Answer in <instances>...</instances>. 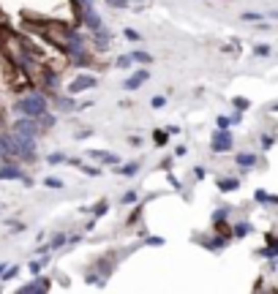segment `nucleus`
I'll use <instances>...</instances> for the list:
<instances>
[{
	"mask_svg": "<svg viewBox=\"0 0 278 294\" xmlns=\"http://www.w3.org/2000/svg\"><path fill=\"white\" fill-rule=\"evenodd\" d=\"M46 109H49V98H46L44 90H30L25 95H19L17 104H14V112L22 117H41Z\"/></svg>",
	"mask_w": 278,
	"mask_h": 294,
	"instance_id": "nucleus-1",
	"label": "nucleus"
},
{
	"mask_svg": "<svg viewBox=\"0 0 278 294\" xmlns=\"http://www.w3.org/2000/svg\"><path fill=\"white\" fill-rule=\"evenodd\" d=\"M11 131L17 133V137H33L38 139V133H41V125H38L36 117H17V120L11 123Z\"/></svg>",
	"mask_w": 278,
	"mask_h": 294,
	"instance_id": "nucleus-2",
	"label": "nucleus"
},
{
	"mask_svg": "<svg viewBox=\"0 0 278 294\" xmlns=\"http://www.w3.org/2000/svg\"><path fill=\"white\" fill-rule=\"evenodd\" d=\"M232 145H235V139H232V133H229V128H216V133H213V139H210L213 153H229Z\"/></svg>",
	"mask_w": 278,
	"mask_h": 294,
	"instance_id": "nucleus-3",
	"label": "nucleus"
},
{
	"mask_svg": "<svg viewBox=\"0 0 278 294\" xmlns=\"http://www.w3.org/2000/svg\"><path fill=\"white\" fill-rule=\"evenodd\" d=\"M49 289H52L49 278H44V275H33V281H30V283L19 286V294H44V291H49Z\"/></svg>",
	"mask_w": 278,
	"mask_h": 294,
	"instance_id": "nucleus-4",
	"label": "nucleus"
},
{
	"mask_svg": "<svg viewBox=\"0 0 278 294\" xmlns=\"http://www.w3.org/2000/svg\"><path fill=\"white\" fill-rule=\"evenodd\" d=\"M98 85V79L93 76V74H79L74 82L68 85V93L71 95H77V93H85V90H93V87Z\"/></svg>",
	"mask_w": 278,
	"mask_h": 294,
	"instance_id": "nucleus-5",
	"label": "nucleus"
},
{
	"mask_svg": "<svg viewBox=\"0 0 278 294\" xmlns=\"http://www.w3.org/2000/svg\"><path fill=\"white\" fill-rule=\"evenodd\" d=\"M79 17H82V25L87 33H96L98 28H104V22H101V14L96 9H82L79 11Z\"/></svg>",
	"mask_w": 278,
	"mask_h": 294,
	"instance_id": "nucleus-6",
	"label": "nucleus"
},
{
	"mask_svg": "<svg viewBox=\"0 0 278 294\" xmlns=\"http://www.w3.org/2000/svg\"><path fill=\"white\" fill-rule=\"evenodd\" d=\"M0 180H25L28 185H30L25 169H22V166H17V164H3V166H0Z\"/></svg>",
	"mask_w": 278,
	"mask_h": 294,
	"instance_id": "nucleus-7",
	"label": "nucleus"
},
{
	"mask_svg": "<svg viewBox=\"0 0 278 294\" xmlns=\"http://www.w3.org/2000/svg\"><path fill=\"white\" fill-rule=\"evenodd\" d=\"M93 38H90V44L96 46L98 52H104V49H109L112 46V30H107V28H98L96 33H90Z\"/></svg>",
	"mask_w": 278,
	"mask_h": 294,
	"instance_id": "nucleus-8",
	"label": "nucleus"
},
{
	"mask_svg": "<svg viewBox=\"0 0 278 294\" xmlns=\"http://www.w3.org/2000/svg\"><path fill=\"white\" fill-rule=\"evenodd\" d=\"M147 79H150L147 68H139V71H134V74H131L129 79H123V90H139V87L145 85Z\"/></svg>",
	"mask_w": 278,
	"mask_h": 294,
	"instance_id": "nucleus-9",
	"label": "nucleus"
},
{
	"mask_svg": "<svg viewBox=\"0 0 278 294\" xmlns=\"http://www.w3.org/2000/svg\"><path fill=\"white\" fill-rule=\"evenodd\" d=\"M41 90H44V93H58V90H60L58 74H55V71H49L46 66H44V71H41Z\"/></svg>",
	"mask_w": 278,
	"mask_h": 294,
	"instance_id": "nucleus-10",
	"label": "nucleus"
},
{
	"mask_svg": "<svg viewBox=\"0 0 278 294\" xmlns=\"http://www.w3.org/2000/svg\"><path fill=\"white\" fill-rule=\"evenodd\" d=\"M87 155H90L93 161H98V164H107V166H117V164H120V158H117L115 153H107V150H90Z\"/></svg>",
	"mask_w": 278,
	"mask_h": 294,
	"instance_id": "nucleus-11",
	"label": "nucleus"
},
{
	"mask_svg": "<svg viewBox=\"0 0 278 294\" xmlns=\"http://www.w3.org/2000/svg\"><path fill=\"white\" fill-rule=\"evenodd\" d=\"M55 109H58L60 115H71V112H77V109H79V104H77L74 98H68V95H60L58 104H55Z\"/></svg>",
	"mask_w": 278,
	"mask_h": 294,
	"instance_id": "nucleus-12",
	"label": "nucleus"
},
{
	"mask_svg": "<svg viewBox=\"0 0 278 294\" xmlns=\"http://www.w3.org/2000/svg\"><path fill=\"white\" fill-rule=\"evenodd\" d=\"M96 273L104 275V278H109V275L115 273V261H112V259H98V261H96Z\"/></svg>",
	"mask_w": 278,
	"mask_h": 294,
	"instance_id": "nucleus-13",
	"label": "nucleus"
},
{
	"mask_svg": "<svg viewBox=\"0 0 278 294\" xmlns=\"http://www.w3.org/2000/svg\"><path fill=\"white\" fill-rule=\"evenodd\" d=\"M117 174H123V177H134V174L139 172V161H131V164H117Z\"/></svg>",
	"mask_w": 278,
	"mask_h": 294,
	"instance_id": "nucleus-14",
	"label": "nucleus"
},
{
	"mask_svg": "<svg viewBox=\"0 0 278 294\" xmlns=\"http://www.w3.org/2000/svg\"><path fill=\"white\" fill-rule=\"evenodd\" d=\"M237 166H243V169H251V166H257V155L254 153H237Z\"/></svg>",
	"mask_w": 278,
	"mask_h": 294,
	"instance_id": "nucleus-15",
	"label": "nucleus"
},
{
	"mask_svg": "<svg viewBox=\"0 0 278 294\" xmlns=\"http://www.w3.org/2000/svg\"><path fill=\"white\" fill-rule=\"evenodd\" d=\"M237 188H240V180H235V177L218 180V191H224V194H229V191H237Z\"/></svg>",
	"mask_w": 278,
	"mask_h": 294,
	"instance_id": "nucleus-16",
	"label": "nucleus"
},
{
	"mask_svg": "<svg viewBox=\"0 0 278 294\" xmlns=\"http://www.w3.org/2000/svg\"><path fill=\"white\" fill-rule=\"evenodd\" d=\"M36 120H38V125H41V128H52V125L58 123V117H55L49 109H46V112H44L41 117H36Z\"/></svg>",
	"mask_w": 278,
	"mask_h": 294,
	"instance_id": "nucleus-17",
	"label": "nucleus"
},
{
	"mask_svg": "<svg viewBox=\"0 0 278 294\" xmlns=\"http://www.w3.org/2000/svg\"><path fill=\"white\" fill-rule=\"evenodd\" d=\"M205 248H210V251H221L226 245V240H221V237H213V240H199Z\"/></svg>",
	"mask_w": 278,
	"mask_h": 294,
	"instance_id": "nucleus-18",
	"label": "nucleus"
},
{
	"mask_svg": "<svg viewBox=\"0 0 278 294\" xmlns=\"http://www.w3.org/2000/svg\"><path fill=\"white\" fill-rule=\"evenodd\" d=\"M232 106L237 109V112H245V109L251 106V101H248V98H243V95H235V98H232Z\"/></svg>",
	"mask_w": 278,
	"mask_h": 294,
	"instance_id": "nucleus-19",
	"label": "nucleus"
},
{
	"mask_svg": "<svg viewBox=\"0 0 278 294\" xmlns=\"http://www.w3.org/2000/svg\"><path fill=\"white\" fill-rule=\"evenodd\" d=\"M131 60H134V63H142V66H147V63H153V55H147V52H131Z\"/></svg>",
	"mask_w": 278,
	"mask_h": 294,
	"instance_id": "nucleus-20",
	"label": "nucleus"
},
{
	"mask_svg": "<svg viewBox=\"0 0 278 294\" xmlns=\"http://www.w3.org/2000/svg\"><path fill=\"white\" fill-rule=\"evenodd\" d=\"M107 210H109V202H107V199H101V202H96V204H93V216H96V218L107 216Z\"/></svg>",
	"mask_w": 278,
	"mask_h": 294,
	"instance_id": "nucleus-21",
	"label": "nucleus"
},
{
	"mask_svg": "<svg viewBox=\"0 0 278 294\" xmlns=\"http://www.w3.org/2000/svg\"><path fill=\"white\" fill-rule=\"evenodd\" d=\"M66 243H71V237L60 232V234H55V237H52V243H49V248H63V245H66Z\"/></svg>",
	"mask_w": 278,
	"mask_h": 294,
	"instance_id": "nucleus-22",
	"label": "nucleus"
},
{
	"mask_svg": "<svg viewBox=\"0 0 278 294\" xmlns=\"http://www.w3.org/2000/svg\"><path fill=\"white\" fill-rule=\"evenodd\" d=\"M17 273H19V267H17V264L6 267V270H3V275H0V281H14V278H17Z\"/></svg>",
	"mask_w": 278,
	"mask_h": 294,
	"instance_id": "nucleus-23",
	"label": "nucleus"
},
{
	"mask_svg": "<svg viewBox=\"0 0 278 294\" xmlns=\"http://www.w3.org/2000/svg\"><path fill=\"white\" fill-rule=\"evenodd\" d=\"M123 38H125V41H131V44L142 41V36H139L137 30H134V28H125V30H123Z\"/></svg>",
	"mask_w": 278,
	"mask_h": 294,
	"instance_id": "nucleus-24",
	"label": "nucleus"
},
{
	"mask_svg": "<svg viewBox=\"0 0 278 294\" xmlns=\"http://www.w3.org/2000/svg\"><path fill=\"white\" fill-rule=\"evenodd\" d=\"M46 164H68V155L66 153H52V155H46Z\"/></svg>",
	"mask_w": 278,
	"mask_h": 294,
	"instance_id": "nucleus-25",
	"label": "nucleus"
},
{
	"mask_svg": "<svg viewBox=\"0 0 278 294\" xmlns=\"http://www.w3.org/2000/svg\"><path fill=\"white\" fill-rule=\"evenodd\" d=\"M232 232H235V237H245V234L251 232V224H245V221H243V224H237V226L232 229Z\"/></svg>",
	"mask_w": 278,
	"mask_h": 294,
	"instance_id": "nucleus-26",
	"label": "nucleus"
},
{
	"mask_svg": "<svg viewBox=\"0 0 278 294\" xmlns=\"http://www.w3.org/2000/svg\"><path fill=\"white\" fill-rule=\"evenodd\" d=\"M104 3L109 6V9H129L131 0H104Z\"/></svg>",
	"mask_w": 278,
	"mask_h": 294,
	"instance_id": "nucleus-27",
	"label": "nucleus"
},
{
	"mask_svg": "<svg viewBox=\"0 0 278 294\" xmlns=\"http://www.w3.org/2000/svg\"><path fill=\"white\" fill-rule=\"evenodd\" d=\"M240 19H243V22H262V14H257V11H245V14H240Z\"/></svg>",
	"mask_w": 278,
	"mask_h": 294,
	"instance_id": "nucleus-28",
	"label": "nucleus"
},
{
	"mask_svg": "<svg viewBox=\"0 0 278 294\" xmlns=\"http://www.w3.org/2000/svg\"><path fill=\"white\" fill-rule=\"evenodd\" d=\"M150 106H153V109H164L166 98H164V95H153V98H150Z\"/></svg>",
	"mask_w": 278,
	"mask_h": 294,
	"instance_id": "nucleus-29",
	"label": "nucleus"
},
{
	"mask_svg": "<svg viewBox=\"0 0 278 294\" xmlns=\"http://www.w3.org/2000/svg\"><path fill=\"white\" fill-rule=\"evenodd\" d=\"M82 172L90 174V177H98V174H101V169H98V166H93V164H82Z\"/></svg>",
	"mask_w": 278,
	"mask_h": 294,
	"instance_id": "nucleus-30",
	"label": "nucleus"
},
{
	"mask_svg": "<svg viewBox=\"0 0 278 294\" xmlns=\"http://www.w3.org/2000/svg\"><path fill=\"white\" fill-rule=\"evenodd\" d=\"M44 185H46V188H63L66 182L58 180V177H44Z\"/></svg>",
	"mask_w": 278,
	"mask_h": 294,
	"instance_id": "nucleus-31",
	"label": "nucleus"
},
{
	"mask_svg": "<svg viewBox=\"0 0 278 294\" xmlns=\"http://www.w3.org/2000/svg\"><path fill=\"white\" fill-rule=\"evenodd\" d=\"M131 66H134L131 55H123V58H117V68H131Z\"/></svg>",
	"mask_w": 278,
	"mask_h": 294,
	"instance_id": "nucleus-32",
	"label": "nucleus"
},
{
	"mask_svg": "<svg viewBox=\"0 0 278 294\" xmlns=\"http://www.w3.org/2000/svg\"><path fill=\"white\" fill-rule=\"evenodd\" d=\"M137 199H139L137 191H129V194H123V204H137Z\"/></svg>",
	"mask_w": 278,
	"mask_h": 294,
	"instance_id": "nucleus-33",
	"label": "nucleus"
},
{
	"mask_svg": "<svg viewBox=\"0 0 278 294\" xmlns=\"http://www.w3.org/2000/svg\"><path fill=\"white\" fill-rule=\"evenodd\" d=\"M254 199L262 202V204H265V202H278V199H273V196H267L265 191H257V194H254Z\"/></svg>",
	"mask_w": 278,
	"mask_h": 294,
	"instance_id": "nucleus-34",
	"label": "nucleus"
},
{
	"mask_svg": "<svg viewBox=\"0 0 278 294\" xmlns=\"http://www.w3.org/2000/svg\"><path fill=\"white\" fill-rule=\"evenodd\" d=\"M254 55H257V58H267V55H270V46H265V44L254 46Z\"/></svg>",
	"mask_w": 278,
	"mask_h": 294,
	"instance_id": "nucleus-35",
	"label": "nucleus"
},
{
	"mask_svg": "<svg viewBox=\"0 0 278 294\" xmlns=\"http://www.w3.org/2000/svg\"><path fill=\"white\" fill-rule=\"evenodd\" d=\"M226 221V210H216L213 212V224H224Z\"/></svg>",
	"mask_w": 278,
	"mask_h": 294,
	"instance_id": "nucleus-36",
	"label": "nucleus"
},
{
	"mask_svg": "<svg viewBox=\"0 0 278 294\" xmlns=\"http://www.w3.org/2000/svg\"><path fill=\"white\" fill-rule=\"evenodd\" d=\"M216 125H218V128H229V125H235V123H232V117H224V115H221L218 120H216Z\"/></svg>",
	"mask_w": 278,
	"mask_h": 294,
	"instance_id": "nucleus-37",
	"label": "nucleus"
},
{
	"mask_svg": "<svg viewBox=\"0 0 278 294\" xmlns=\"http://www.w3.org/2000/svg\"><path fill=\"white\" fill-rule=\"evenodd\" d=\"M166 177H169V185H172L174 191H183V182H180L178 177H174V174H166Z\"/></svg>",
	"mask_w": 278,
	"mask_h": 294,
	"instance_id": "nucleus-38",
	"label": "nucleus"
},
{
	"mask_svg": "<svg viewBox=\"0 0 278 294\" xmlns=\"http://www.w3.org/2000/svg\"><path fill=\"white\" fill-rule=\"evenodd\" d=\"M273 137H270V133H265V137H262V147H265V150H270V147H273Z\"/></svg>",
	"mask_w": 278,
	"mask_h": 294,
	"instance_id": "nucleus-39",
	"label": "nucleus"
},
{
	"mask_svg": "<svg viewBox=\"0 0 278 294\" xmlns=\"http://www.w3.org/2000/svg\"><path fill=\"white\" fill-rule=\"evenodd\" d=\"M74 3L79 6V9H93V3H96V0H74Z\"/></svg>",
	"mask_w": 278,
	"mask_h": 294,
	"instance_id": "nucleus-40",
	"label": "nucleus"
},
{
	"mask_svg": "<svg viewBox=\"0 0 278 294\" xmlns=\"http://www.w3.org/2000/svg\"><path fill=\"white\" fill-rule=\"evenodd\" d=\"M145 245H164L161 237H145Z\"/></svg>",
	"mask_w": 278,
	"mask_h": 294,
	"instance_id": "nucleus-41",
	"label": "nucleus"
},
{
	"mask_svg": "<svg viewBox=\"0 0 278 294\" xmlns=\"http://www.w3.org/2000/svg\"><path fill=\"white\" fill-rule=\"evenodd\" d=\"M153 137H156V142H158V145H166V133H164V131H156Z\"/></svg>",
	"mask_w": 278,
	"mask_h": 294,
	"instance_id": "nucleus-42",
	"label": "nucleus"
},
{
	"mask_svg": "<svg viewBox=\"0 0 278 294\" xmlns=\"http://www.w3.org/2000/svg\"><path fill=\"white\" fill-rule=\"evenodd\" d=\"M194 177H196V180L205 177V166H196V169H194Z\"/></svg>",
	"mask_w": 278,
	"mask_h": 294,
	"instance_id": "nucleus-43",
	"label": "nucleus"
},
{
	"mask_svg": "<svg viewBox=\"0 0 278 294\" xmlns=\"http://www.w3.org/2000/svg\"><path fill=\"white\" fill-rule=\"evenodd\" d=\"M90 133H93V131H90V128H87V131H77V133H74V137H77V139H85V137H90Z\"/></svg>",
	"mask_w": 278,
	"mask_h": 294,
	"instance_id": "nucleus-44",
	"label": "nucleus"
},
{
	"mask_svg": "<svg viewBox=\"0 0 278 294\" xmlns=\"http://www.w3.org/2000/svg\"><path fill=\"white\" fill-rule=\"evenodd\" d=\"M270 17H273V19H278V11H273V14H270Z\"/></svg>",
	"mask_w": 278,
	"mask_h": 294,
	"instance_id": "nucleus-45",
	"label": "nucleus"
},
{
	"mask_svg": "<svg viewBox=\"0 0 278 294\" xmlns=\"http://www.w3.org/2000/svg\"><path fill=\"white\" fill-rule=\"evenodd\" d=\"M3 270H6V264H0V275H3Z\"/></svg>",
	"mask_w": 278,
	"mask_h": 294,
	"instance_id": "nucleus-46",
	"label": "nucleus"
},
{
	"mask_svg": "<svg viewBox=\"0 0 278 294\" xmlns=\"http://www.w3.org/2000/svg\"><path fill=\"white\" fill-rule=\"evenodd\" d=\"M275 112H278V104H275Z\"/></svg>",
	"mask_w": 278,
	"mask_h": 294,
	"instance_id": "nucleus-47",
	"label": "nucleus"
},
{
	"mask_svg": "<svg viewBox=\"0 0 278 294\" xmlns=\"http://www.w3.org/2000/svg\"><path fill=\"white\" fill-rule=\"evenodd\" d=\"M137 3H142V0H137Z\"/></svg>",
	"mask_w": 278,
	"mask_h": 294,
	"instance_id": "nucleus-48",
	"label": "nucleus"
}]
</instances>
